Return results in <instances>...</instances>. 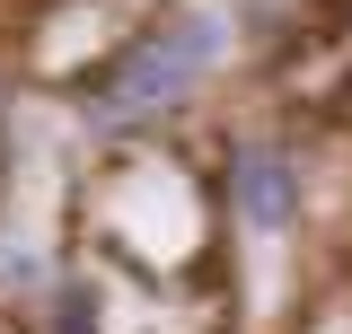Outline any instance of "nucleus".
<instances>
[{
  "mask_svg": "<svg viewBox=\"0 0 352 334\" xmlns=\"http://www.w3.org/2000/svg\"><path fill=\"white\" fill-rule=\"evenodd\" d=\"M212 62H220V18H168V27L132 36L97 80H80L71 106H80L88 132H141V124H159Z\"/></svg>",
  "mask_w": 352,
  "mask_h": 334,
  "instance_id": "1",
  "label": "nucleus"
},
{
  "mask_svg": "<svg viewBox=\"0 0 352 334\" xmlns=\"http://www.w3.org/2000/svg\"><path fill=\"white\" fill-rule=\"evenodd\" d=\"M229 194H238V211H247L256 229H282V220L300 211V176H291V159H282L273 141H247V150L229 159Z\"/></svg>",
  "mask_w": 352,
  "mask_h": 334,
  "instance_id": "2",
  "label": "nucleus"
},
{
  "mask_svg": "<svg viewBox=\"0 0 352 334\" xmlns=\"http://www.w3.org/2000/svg\"><path fill=\"white\" fill-rule=\"evenodd\" d=\"M53 334H97V291L88 282H71V291L53 299Z\"/></svg>",
  "mask_w": 352,
  "mask_h": 334,
  "instance_id": "3",
  "label": "nucleus"
}]
</instances>
